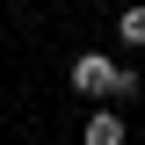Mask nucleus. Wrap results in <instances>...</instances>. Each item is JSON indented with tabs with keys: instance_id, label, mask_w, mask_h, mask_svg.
Segmentation results:
<instances>
[{
	"instance_id": "obj_1",
	"label": "nucleus",
	"mask_w": 145,
	"mask_h": 145,
	"mask_svg": "<svg viewBox=\"0 0 145 145\" xmlns=\"http://www.w3.org/2000/svg\"><path fill=\"white\" fill-rule=\"evenodd\" d=\"M109 80H116V65H109L102 51H80V58H72V94H87V102H109Z\"/></svg>"
},
{
	"instance_id": "obj_2",
	"label": "nucleus",
	"mask_w": 145,
	"mask_h": 145,
	"mask_svg": "<svg viewBox=\"0 0 145 145\" xmlns=\"http://www.w3.org/2000/svg\"><path fill=\"white\" fill-rule=\"evenodd\" d=\"M123 138H131V123L116 116V109H94L87 116V145H123Z\"/></svg>"
},
{
	"instance_id": "obj_4",
	"label": "nucleus",
	"mask_w": 145,
	"mask_h": 145,
	"mask_svg": "<svg viewBox=\"0 0 145 145\" xmlns=\"http://www.w3.org/2000/svg\"><path fill=\"white\" fill-rule=\"evenodd\" d=\"M131 94H145V87H138V72H123V65H116V80H109V102H131Z\"/></svg>"
},
{
	"instance_id": "obj_3",
	"label": "nucleus",
	"mask_w": 145,
	"mask_h": 145,
	"mask_svg": "<svg viewBox=\"0 0 145 145\" xmlns=\"http://www.w3.org/2000/svg\"><path fill=\"white\" fill-rule=\"evenodd\" d=\"M116 36H123L131 51H145V0H131L123 15H116Z\"/></svg>"
}]
</instances>
